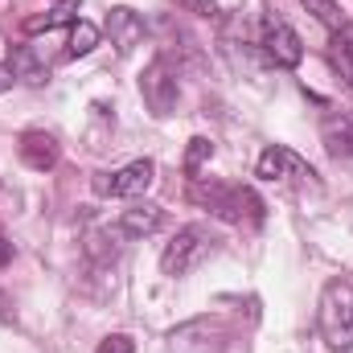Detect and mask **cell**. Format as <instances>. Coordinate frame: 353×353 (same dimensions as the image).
Here are the masks:
<instances>
[{
	"instance_id": "1",
	"label": "cell",
	"mask_w": 353,
	"mask_h": 353,
	"mask_svg": "<svg viewBox=\"0 0 353 353\" xmlns=\"http://www.w3.org/2000/svg\"><path fill=\"white\" fill-rule=\"evenodd\" d=\"M189 201L210 210L214 218L230 222V226H263L267 201L251 185H234V181H214V176H189Z\"/></svg>"
},
{
	"instance_id": "2",
	"label": "cell",
	"mask_w": 353,
	"mask_h": 353,
	"mask_svg": "<svg viewBox=\"0 0 353 353\" xmlns=\"http://www.w3.org/2000/svg\"><path fill=\"white\" fill-rule=\"evenodd\" d=\"M316 325L325 345L337 353L353 350V283L350 279H329L321 292V308H316Z\"/></svg>"
},
{
	"instance_id": "3",
	"label": "cell",
	"mask_w": 353,
	"mask_h": 353,
	"mask_svg": "<svg viewBox=\"0 0 353 353\" xmlns=\"http://www.w3.org/2000/svg\"><path fill=\"white\" fill-rule=\"evenodd\" d=\"M214 247H218V234H214L210 226H201V222H189V226L176 230L173 243L161 251V271L173 275V279L176 275H189L201 259L214 255Z\"/></svg>"
},
{
	"instance_id": "4",
	"label": "cell",
	"mask_w": 353,
	"mask_h": 353,
	"mask_svg": "<svg viewBox=\"0 0 353 353\" xmlns=\"http://www.w3.org/2000/svg\"><path fill=\"white\" fill-rule=\"evenodd\" d=\"M259 46H263L267 62H275V66H283V70H296V66L304 62V41H300V33H296L283 17H275V12H267L263 25H259Z\"/></svg>"
},
{
	"instance_id": "5",
	"label": "cell",
	"mask_w": 353,
	"mask_h": 353,
	"mask_svg": "<svg viewBox=\"0 0 353 353\" xmlns=\"http://www.w3.org/2000/svg\"><path fill=\"white\" fill-rule=\"evenodd\" d=\"M140 94L148 103L152 115H173L176 99H181V83H176V66L169 58H152V66L140 74Z\"/></svg>"
},
{
	"instance_id": "6",
	"label": "cell",
	"mask_w": 353,
	"mask_h": 353,
	"mask_svg": "<svg viewBox=\"0 0 353 353\" xmlns=\"http://www.w3.org/2000/svg\"><path fill=\"white\" fill-rule=\"evenodd\" d=\"M152 176H157L152 161H132V165H123L115 173H94L90 176V189L99 197H140V193H148Z\"/></svg>"
},
{
	"instance_id": "7",
	"label": "cell",
	"mask_w": 353,
	"mask_h": 353,
	"mask_svg": "<svg viewBox=\"0 0 353 353\" xmlns=\"http://www.w3.org/2000/svg\"><path fill=\"white\" fill-rule=\"evenodd\" d=\"M255 176H263V181H316L312 165L304 157H296L292 148H283V144H271V148L259 152Z\"/></svg>"
},
{
	"instance_id": "8",
	"label": "cell",
	"mask_w": 353,
	"mask_h": 353,
	"mask_svg": "<svg viewBox=\"0 0 353 353\" xmlns=\"http://www.w3.org/2000/svg\"><path fill=\"white\" fill-rule=\"evenodd\" d=\"M107 33H111V46L128 58V54L144 41V17H140L136 8L119 4V8H111V12H107Z\"/></svg>"
},
{
	"instance_id": "9",
	"label": "cell",
	"mask_w": 353,
	"mask_h": 353,
	"mask_svg": "<svg viewBox=\"0 0 353 353\" xmlns=\"http://www.w3.org/2000/svg\"><path fill=\"white\" fill-rule=\"evenodd\" d=\"M321 140L333 157H353V111L329 107L321 115Z\"/></svg>"
},
{
	"instance_id": "10",
	"label": "cell",
	"mask_w": 353,
	"mask_h": 353,
	"mask_svg": "<svg viewBox=\"0 0 353 353\" xmlns=\"http://www.w3.org/2000/svg\"><path fill=\"white\" fill-rule=\"evenodd\" d=\"M4 66H8L12 79L25 83V87H46V83H50V66L37 58L33 46H8V62H4Z\"/></svg>"
},
{
	"instance_id": "11",
	"label": "cell",
	"mask_w": 353,
	"mask_h": 353,
	"mask_svg": "<svg viewBox=\"0 0 353 353\" xmlns=\"http://www.w3.org/2000/svg\"><path fill=\"white\" fill-rule=\"evenodd\" d=\"M17 152H21V161H25L29 169H37V173H46V169L58 165V140H54L50 132H25L21 144H17Z\"/></svg>"
},
{
	"instance_id": "12",
	"label": "cell",
	"mask_w": 353,
	"mask_h": 353,
	"mask_svg": "<svg viewBox=\"0 0 353 353\" xmlns=\"http://www.w3.org/2000/svg\"><path fill=\"white\" fill-rule=\"evenodd\" d=\"M161 222H165L161 205L140 201V205H132V210H123V214H119L115 230H119L123 239H148V234H157V230H161Z\"/></svg>"
},
{
	"instance_id": "13",
	"label": "cell",
	"mask_w": 353,
	"mask_h": 353,
	"mask_svg": "<svg viewBox=\"0 0 353 353\" xmlns=\"http://www.w3.org/2000/svg\"><path fill=\"white\" fill-rule=\"evenodd\" d=\"M300 4H304V8H308V12L325 25V29H329V33L350 29V17L341 12V4H337V0H300Z\"/></svg>"
},
{
	"instance_id": "14",
	"label": "cell",
	"mask_w": 353,
	"mask_h": 353,
	"mask_svg": "<svg viewBox=\"0 0 353 353\" xmlns=\"http://www.w3.org/2000/svg\"><path fill=\"white\" fill-rule=\"evenodd\" d=\"M94 46H99V29H94L90 21H83V17H79V21L70 25V46H66V58H87Z\"/></svg>"
},
{
	"instance_id": "15",
	"label": "cell",
	"mask_w": 353,
	"mask_h": 353,
	"mask_svg": "<svg viewBox=\"0 0 353 353\" xmlns=\"http://www.w3.org/2000/svg\"><path fill=\"white\" fill-rule=\"evenodd\" d=\"M329 54H333L337 70L345 74V83L353 87V25H350V29H341V33H333V41H329Z\"/></svg>"
},
{
	"instance_id": "16",
	"label": "cell",
	"mask_w": 353,
	"mask_h": 353,
	"mask_svg": "<svg viewBox=\"0 0 353 353\" xmlns=\"http://www.w3.org/2000/svg\"><path fill=\"white\" fill-rule=\"evenodd\" d=\"M210 157H214V144H210L205 136H193V140H189V152H185V173L197 176V173H201V165H205Z\"/></svg>"
},
{
	"instance_id": "17",
	"label": "cell",
	"mask_w": 353,
	"mask_h": 353,
	"mask_svg": "<svg viewBox=\"0 0 353 353\" xmlns=\"http://www.w3.org/2000/svg\"><path fill=\"white\" fill-rule=\"evenodd\" d=\"M94 353H136V341H132L128 333H111V337L99 341V350Z\"/></svg>"
},
{
	"instance_id": "18",
	"label": "cell",
	"mask_w": 353,
	"mask_h": 353,
	"mask_svg": "<svg viewBox=\"0 0 353 353\" xmlns=\"http://www.w3.org/2000/svg\"><path fill=\"white\" fill-rule=\"evenodd\" d=\"M185 4H189L193 12H201V17H214V12H218V4H214V0H185Z\"/></svg>"
},
{
	"instance_id": "19",
	"label": "cell",
	"mask_w": 353,
	"mask_h": 353,
	"mask_svg": "<svg viewBox=\"0 0 353 353\" xmlns=\"http://www.w3.org/2000/svg\"><path fill=\"white\" fill-rule=\"evenodd\" d=\"M12 83H17V79H12V70L0 62V94H4V90H12Z\"/></svg>"
},
{
	"instance_id": "20",
	"label": "cell",
	"mask_w": 353,
	"mask_h": 353,
	"mask_svg": "<svg viewBox=\"0 0 353 353\" xmlns=\"http://www.w3.org/2000/svg\"><path fill=\"white\" fill-rule=\"evenodd\" d=\"M8 259H12V243H8V239L0 234V267L8 263Z\"/></svg>"
},
{
	"instance_id": "21",
	"label": "cell",
	"mask_w": 353,
	"mask_h": 353,
	"mask_svg": "<svg viewBox=\"0 0 353 353\" xmlns=\"http://www.w3.org/2000/svg\"><path fill=\"white\" fill-rule=\"evenodd\" d=\"M58 4H62V0H58Z\"/></svg>"
}]
</instances>
